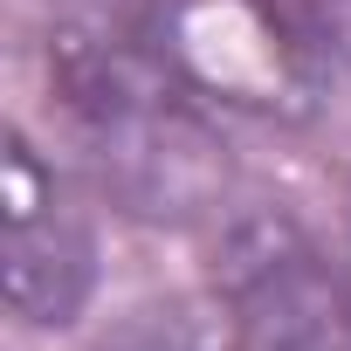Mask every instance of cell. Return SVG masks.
Wrapping results in <instances>:
<instances>
[{
    "instance_id": "6da1fadb",
    "label": "cell",
    "mask_w": 351,
    "mask_h": 351,
    "mask_svg": "<svg viewBox=\"0 0 351 351\" xmlns=\"http://www.w3.org/2000/svg\"><path fill=\"white\" fill-rule=\"evenodd\" d=\"M165 62L200 104L303 124L337 90V35L310 0H172Z\"/></svg>"
},
{
    "instance_id": "7a4b0ae2",
    "label": "cell",
    "mask_w": 351,
    "mask_h": 351,
    "mask_svg": "<svg viewBox=\"0 0 351 351\" xmlns=\"http://www.w3.org/2000/svg\"><path fill=\"white\" fill-rule=\"evenodd\" d=\"M214 303L228 351H351V262L282 207H248L221 228Z\"/></svg>"
},
{
    "instance_id": "3957f363",
    "label": "cell",
    "mask_w": 351,
    "mask_h": 351,
    "mask_svg": "<svg viewBox=\"0 0 351 351\" xmlns=\"http://www.w3.org/2000/svg\"><path fill=\"white\" fill-rule=\"evenodd\" d=\"M0 276H8V310L28 330H69L97 296V228L62 165L35 152L28 131H8L0 152Z\"/></svg>"
},
{
    "instance_id": "277c9868",
    "label": "cell",
    "mask_w": 351,
    "mask_h": 351,
    "mask_svg": "<svg viewBox=\"0 0 351 351\" xmlns=\"http://www.w3.org/2000/svg\"><path fill=\"white\" fill-rule=\"evenodd\" d=\"M138 351H186V344H138Z\"/></svg>"
}]
</instances>
